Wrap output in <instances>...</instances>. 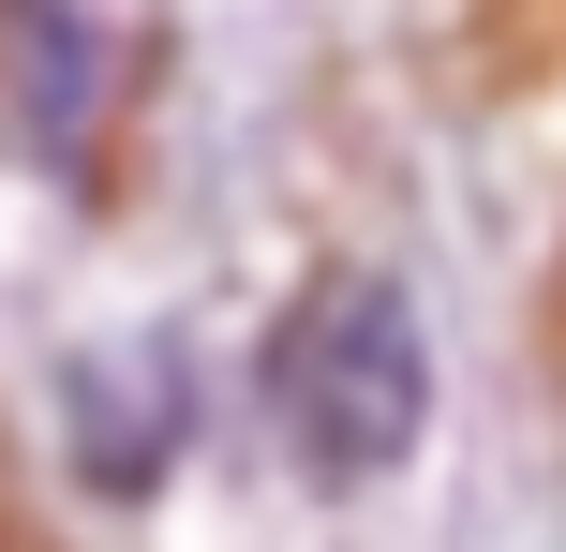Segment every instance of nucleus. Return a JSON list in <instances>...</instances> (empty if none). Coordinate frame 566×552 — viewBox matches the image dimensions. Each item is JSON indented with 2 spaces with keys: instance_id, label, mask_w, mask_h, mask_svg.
I'll return each mask as SVG.
<instances>
[{
  "instance_id": "1",
  "label": "nucleus",
  "mask_w": 566,
  "mask_h": 552,
  "mask_svg": "<svg viewBox=\"0 0 566 552\" xmlns=\"http://www.w3.org/2000/svg\"><path fill=\"white\" fill-rule=\"evenodd\" d=\"M418 418H432L418 299H402L388 269L298 284V314H283V344H269V434H283V464H298L313 493H373V478L418 448Z\"/></svg>"
},
{
  "instance_id": "2",
  "label": "nucleus",
  "mask_w": 566,
  "mask_h": 552,
  "mask_svg": "<svg viewBox=\"0 0 566 552\" xmlns=\"http://www.w3.org/2000/svg\"><path fill=\"white\" fill-rule=\"evenodd\" d=\"M0 60H15V119L45 165H75L149 75V0H0Z\"/></svg>"
},
{
  "instance_id": "3",
  "label": "nucleus",
  "mask_w": 566,
  "mask_h": 552,
  "mask_svg": "<svg viewBox=\"0 0 566 552\" xmlns=\"http://www.w3.org/2000/svg\"><path fill=\"white\" fill-rule=\"evenodd\" d=\"M75 464L105 493H149L179 464V344L165 329H119V344L75 358Z\"/></svg>"
}]
</instances>
